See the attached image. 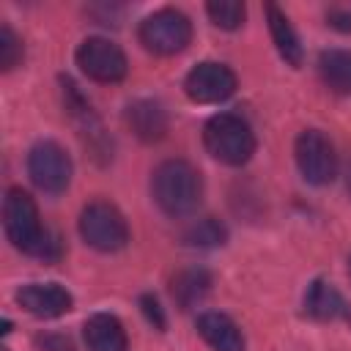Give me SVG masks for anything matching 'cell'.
<instances>
[{"mask_svg":"<svg viewBox=\"0 0 351 351\" xmlns=\"http://www.w3.org/2000/svg\"><path fill=\"white\" fill-rule=\"evenodd\" d=\"M3 230L11 247L30 258L55 263L63 255L60 239L41 222L36 200L22 186H11L3 197Z\"/></svg>","mask_w":351,"mask_h":351,"instance_id":"obj_1","label":"cell"},{"mask_svg":"<svg viewBox=\"0 0 351 351\" xmlns=\"http://www.w3.org/2000/svg\"><path fill=\"white\" fill-rule=\"evenodd\" d=\"M151 197L165 217L186 219L203 203V176L186 159H165L151 173Z\"/></svg>","mask_w":351,"mask_h":351,"instance_id":"obj_2","label":"cell"},{"mask_svg":"<svg viewBox=\"0 0 351 351\" xmlns=\"http://www.w3.org/2000/svg\"><path fill=\"white\" fill-rule=\"evenodd\" d=\"M203 145L211 159L228 167H241L255 154V132L236 112H217L203 126Z\"/></svg>","mask_w":351,"mask_h":351,"instance_id":"obj_3","label":"cell"},{"mask_svg":"<svg viewBox=\"0 0 351 351\" xmlns=\"http://www.w3.org/2000/svg\"><path fill=\"white\" fill-rule=\"evenodd\" d=\"M80 239L96 252H118L129 244L126 217L110 200H90L82 206L77 219Z\"/></svg>","mask_w":351,"mask_h":351,"instance_id":"obj_4","label":"cell"},{"mask_svg":"<svg viewBox=\"0 0 351 351\" xmlns=\"http://www.w3.org/2000/svg\"><path fill=\"white\" fill-rule=\"evenodd\" d=\"M137 41L154 55H178L192 41V22L178 8H156L137 25Z\"/></svg>","mask_w":351,"mask_h":351,"instance_id":"obj_5","label":"cell"},{"mask_svg":"<svg viewBox=\"0 0 351 351\" xmlns=\"http://www.w3.org/2000/svg\"><path fill=\"white\" fill-rule=\"evenodd\" d=\"M27 176L44 195H63L74 176V162L58 140H38L27 151Z\"/></svg>","mask_w":351,"mask_h":351,"instance_id":"obj_6","label":"cell"},{"mask_svg":"<svg viewBox=\"0 0 351 351\" xmlns=\"http://www.w3.org/2000/svg\"><path fill=\"white\" fill-rule=\"evenodd\" d=\"M74 60L80 66V71L93 80V82H101V85H115L126 77L129 71V60H126V52L104 38V36H88L77 44L74 49Z\"/></svg>","mask_w":351,"mask_h":351,"instance_id":"obj_7","label":"cell"},{"mask_svg":"<svg viewBox=\"0 0 351 351\" xmlns=\"http://www.w3.org/2000/svg\"><path fill=\"white\" fill-rule=\"evenodd\" d=\"M293 159L299 176L310 186H326L337 176V154L332 140L321 129H304L293 140Z\"/></svg>","mask_w":351,"mask_h":351,"instance_id":"obj_8","label":"cell"},{"mask_svg":"<svg viewBox=\"0 0 351 351\" xmlns=\"http://www.w3.org/2000/svg\"><path fill=\"white\" fill-rule=\"evenodd\" d=\"M236 74L219 60H200L184 77V93L195 104H219L236 93Z\"/></svg>","mask_w":351,"mask_h":351,"instance_id":"obj_9","label":"cell"},{"mask_svg":"<svg viewBox=\"0 0 351 351\" xmlns=\"http://www.w3.org/2000/svg\"><path fill=\"white\" fill-rule=\"evenodd\" d=\"M60 88H63V104H66V112L71 115V121L77 123L80 129V137L88 143V148L93 151V156H101V159H110L112 156V143L99 121V115L93 112L90 101L80 93V88L74 85V80L69 77H60Z\"/></svg>","mask_w":351,"mask_h":351,"instance_id":"obj_10","label":"cell"},{"mask_svg":"<svg viewBox=\"0 0 351 351\" xmlns=\"http://www.w3.org/2000/svg\"><path fill=\"white\" fill-rule=\"evenodd\" d=\"M16 304L33 318H60L74 307V296L60 282H25L14 293Z\"/></svg>","mask_w":351,"mask_h":351,"instance_id":"obj_11","label":"cell"},{"mask_svg":"<svg viewBox=\"0 0 351 351\" xmlns=\"http://www.w3.org/2000/svg\"><path fill=\"white\" fill-rule=\"evenodd\" d=\"M123 121L132 129V134L143 143H159L167 134L170 118L162 101L156 99H134L123 110Z\"/></svg>","mask_w":351,"mask_h":351,"instance_id":"obj_12","label":"cell"},{"mask_svg":"<svg viewBox=\"0 0 351 351\" xmlns=\"http://www.w3.org/2000/svg\"><path fill=\"white\" fill-rule=\"evenodd\" d=\"M82 340L88 351H126L129 337L118 315L112 313H93L82 324Z\"/></svg>","mask_w":351,"mask_h":351,"instance_id":"obj_13","label":"cell"},{"mask_svg":"<svg viewBox=\"0 0 351 351\" xmlns=\"http://www.w3.org/2000/svg\"><path fill=\"white\" fill-rule=\"evenodd\" d=\"M197 335L214 348V351H244V335L239 324L217 310H206L197 315Z\"/></svg>","mask_w":351,"mask_h":351,"instance_id":"obj_14","label":"cell"},{"mask_svg":"<svg viewBox=\"0 0 351 351\" xmlns=\"http://www.w3.org/2000/svg\"><path fill=\"white\" fill-rule=\"evenodd\" d=\"M266 22H269V36H271V41H274L277 55H280L288 66L299 69L302 60H304V49H302L299 33L293 30V25H291V19L285 16V11H282L280 5H274V3H269V5H266Z\"/></svg>","mask_w":351,"mask_h":351,"instance_id":"obj_15","label":"cell"},{"mask_svg":"<svg viewBox=\"0 0 351 351\" xmlns=\"http://www.w3.org/2000/svg\"><path fill=\"white\" fill-rule=\"evenodd\" d=\"M302 307H304V315L313 321H335L346 313V302H343L340 291L324 277H315L307 285Z\"/></svg>","mask_w":351,"mask_h":351,"instance_id":"obj_16","label":"cell"},{"mask_svg":"<svg viewBox=\"0 0 351 351\" xmlns=\"http://www.w3.org/2000/svg\"><path fill=\"white\" fill-rule=\"evenodd\" d=\"M318 77L332 93L351 96V49H324L318 55Z\"/></svg>","mask_w":351,"mask_h":351,"instance_id":"obj_17","label":"cell"},{"mask_svg":"<svg viewBox=\"0 0 351 351\" xmlns=\"http://www.w3.org/2000/svg\"><path fill=\"white\" fill-rule=\"evenodd\" d=\"M208 291H211V274L206 269H200V266L181 269L170 280V293H173V299H176V304L181 310H189V307L200 304Z\"/></svg>","mask_w":351,"mask_h":351,"instance_id":"obj_18","label":"cell"},{"mask_svg":"<svg viewBox=\"0 0 351 351\" xmlns=\"http://www.w3.org/2000/svg\"><path fill=\"white\" fill-rule=\"evenodd\" d=\"M181 241L195 250H214L228 241V228L217 217H200L181 233Z\"/></svg>","mask_w":351,"mask_h":351,"instance_id":"obj_19","label":"cell"},{"mask_svg":"<svg viewBox=\"0 0 351 351\" xmlns=\"http://www.w3.org/2000/svg\"><path fill=\"white\" fill-rule=\"evenodd\" d=\"M206 14L219 30H239L247 19V5L239 0H211L206 3Z\"/></svg>","mask_w":351,"mask_h":351,"instance_id":"obj_20","label":"cell"},{"mask_svg":"<svg viewBox=\"0 0 351 351\" xmlns=\"http://www.w3.org/2000/svg\"><path fill=\"white\" fill-rule=\"evenodd\" d=\"M25 60L22 38L11 30V25H0V71H14Z\"/></svg>","mask_w":351,"mask_h":351,"instance_id":"obj_21","label":"cell"},{"mask_svg":"<svg viewBox=\"0 0 351 351\" xmlns=\"http://www.w3.org/2000/svg\"><path fill=\"white\" fill-rule=\"evenodd\" d=\"M140 313L145 315V321H148L154 329L165 332L167 318H165V310H162V304H159V299H156L154 293H143V296H140Z\"/></svg>","mask_w":351,"mask_h":351,"instance_id":"obj_22","label":"cell"},{"mask_svg":"<svg viewBox=\"0 0 351 351\" xmlns=\"http://www.w3.org/2000/svg\"><path fill=\"white\" fill-rule=\"evenodd\" d=\"M33 346H36V351H77L74 343L66 335H60V332H41V335H36Z\"/></svg>","mask_w":351,"mask_h":351,"instance_id":"obj_23","label":"cell"},{"mask_svg":"<svg viewBox=\"0 0 351 351\" xmlns=\"http://www.w3.org/2000/svg\"><path fill=\"white\" fill-rule=\"evenodd\" d=\"M326 25L340 30V33H351V11L348 8H329L326 11Z\"/></svg>","mask_w":351,"mask_h":351,"instance_id":"obj_24","label":"cell"},{"mask_svg":"<svg viewBox=\"0 0 351 351\" xmlns=\"http://www.w3.org/2000/svg\"><path fill=\"white\" fill-rule=\"evenodd\" d=\"M348 266H351V261H348Z\"/></svg>","mask_w":351,"mask_h":351,"instance_id":"obj_25","label":"cell"}]
</instances>
